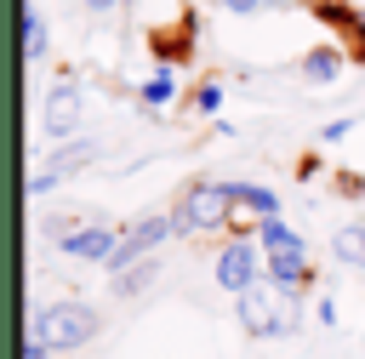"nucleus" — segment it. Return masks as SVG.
Wrapping results in <instances>:
<instances>
[{
  "instance_id": "obj_1",
  "label": "nucleus",
  "mask_w": 365,
  "mask_h": 359,
  "mask_svg": "<svg viewBox=\"0 0 365 359\" xmlns=\"http://www.w3.org/2000/svg\"><path fill=\"white\" fill-rule=\"evenodd\" d=\"M103 331V313L91 302H51L34 313V342H46V353H74Z\"/></svg>"
},
{
  "instance_id": "obj_2",
  "label": "nucleus",
  "mask_w": 365,
  "mask_h": 359,
  "mask_svg": "<svg viewBox=\"0 0 365 359\" xmlns=\"http://www.w3.org/2000/svg\"><path fill=\"white\" fill-rule=\"evenodd\" d=\"M228 222H234L228 188H222V182H211V177L188 182V188H182V199H177V211H171V234H222Z\"/></svg>"
},
{
  "instance_id": "obj_3",
  "label": "nucleus",
  "mask_w": 365,
  "mask_h": 359,
  "mask_svg": "<svg viewBox=\"0 0 365 359\" xmlns=\"http://www.w3.org/2000/svg\"><path fill=\"white\" fill-rule=\"evenodd\" d=\"M234 308H240V331H245V336H257V342L285 336V331L297 325V319H291V308L279 302V291H274V285H262V279H257L251 291H240V296H234Z\"/></svg>"
},
{
  "instance_id": "obj_4",
  "label": "nucleus",
  "mask_w": 365,
  "mask_h": 359,
  "mask_svg": "<svg viewBox=\"0 0 365 359\" xmlns=\"http://www.w3.org/2000/svg\"><path fill=\"white\" fill-rule=\"evenodd\" d=\"M211 279L228 291V296H240V291H251L257 279H262V256H257V245L245 239V234H234V239H222V251L211 256Z\"/></svg>"
},
{
  "instance_id": "obj_5",
  "label": "nucleus",
  "mask_w": 365,
  "mask_h": 359,
  "mask_svg": "<svg viewBox=\"0 0 365 359\" xmlns=\"http://www.w3.org/2000/svg\"><path fill=\"white\" fill-rule=\"evenodd\" d=\"M165 239H171V217H143L137 228H125V234H120V245L108 251V262H103V268H108V274H125L131 262H143V256H148L154 245H165Z\"/></svg>"
},
{
  "instance_id": "obj_6",
  "label": "nucleus",
  "mask_w": 365,
  "mask_h": 359,
  "mask_svg": "<svg viewBox=\"0 0 365 359\" xmlns=\"http://www.w3.org/2000/svg\"><path fill=\"white\" fill-rule=\"evenodd\" d=\"M80 120H86L80 85H51V91H46V108H40V131H46L51 142H68V137L80 131Z\"/></svg>"
},
{
  "instance_id": "obj_7",
  "label": "nucleus",
  "mask_w": 365,
  "mask_h": 359,
  "mask_svg": "<svg viewBox=\"0 0 365 359\" xmlns=\"http://www.w3.org/2000/svg\"><path fill=\"white\" fill-rule=\"evenodd\" d=\"M114 245H120V234H114L108 222H80V228H68V234L57 239V251L74 256V262H108Z\"/></svg>"
},
{
  "instance_id": "obj_8",
  "label": "nucleus",
  "mask_w": 365,
  "mask_h": 359,
  "mask_svg": "<svg viewBox=\"0 0 365 359\" xmlns=\"http://www.w3.org/2000/svg\"><path fill=\"white\" fill-rule=\"evenodd\" d=\"M262 279L279 291V296H297L314 285V268H308V251H268L262 256Z\"/></svg>"
},
{
  "instance_id": "obj_9",
  "label": "nucleus",
  "mask_w": 365,
  "mask_h": 359,
  "mask_svg": "<svg viewBox=\"0 0 365 359\" xmlns=\"http://www.w3.org/2000/svg\"><path fill=\"white\" fill-rule=\"evenodd\" d=\"M222 188H228V205L234 211H251L257 222L262 217H279V194L274 188H257V182H222Z\"/></svg>"
},
{
  "instance_id": "obj_10",
  "label": "nucleus",
  "mask_w": 365,
  "mask_h": 359,
  "mask_svg": "<svg viewBox=\"0 0 365 359\" xmlns=\"http://www.w3.org/2000/svg\"><path fill=\"white\" fill-rule=\"evenodd\" d=\"M331 256H336L342 268H365V222H342V228L331 234Z\"/></svg>"
},
{
  "instance_id": "obj_11",
  "label": "nucleus",
  "mask_w": 365,
  "mask_h": 359,
  "mask_svg": "<svg viewBox=\"0 0 365 359\" xmlns=\"http://www.w3.org/2000/svg\"><path fill=\"white\" fill-rule=\"evenodd\" d=\"M336 74H342V51H336V46H314V51L302 57V80H308V85H331Z\"/></svg>"
},
{
  "instance_id": "obj_12",
  "label": "nucleus",
  "mask_w": 365,
  "mask_h": 359,
  "mask_svg": "<svg viewBox=\"0 0 365 359\" xmlns=\"http://www.w3.org/2000/svg\"><path fill=\"white\" fill-rule=\"evenodd\" d=\"M257 245H262V251H308V245H302V234H297V228H285L279 217H262V222H257Z\"/></svg>"
},
{
  "instance_id": "obj_13",
  "label": "nucleus",
  "mask_w": 365,
  "mask_h": 359,
  "mask_svg": "<svg viewBox=\"0 0 365 359\" xmlns=\"http://www.w3.org/2000/svg\"><path fill=\"white\" fill-rule=\"evenodd\" d=\"M46 46H51V34H46V17L29 6V11H23V57H29V63H40V57H46Z\"/></svg>"
},
{
  "instance_id": "obj_14",
  "label": "nucleus",
  "mask_w": 365,
  "mask_h": 359,
  "mask_svg": "<svg viewBox=\"0 0 365 359\" xmlns=\"http://www.w3.org/2000/svg\"><path fill=\"white\" fill-rule=\"evenodd\" d=\"M154 274H160V268H154L148 256H143V262H131L125 274H114V296H137V291H148V285H154Z\"/></svg>"
},
{
  "instance_id": "obj_15",
  "label": "nucleus",
  "mask_w": 365,
  "mask_h": 359,
  "mask_svg": "<svg viewBox=\"0 0 365 359\" xmlns=\"http://www.w3.org/2000/svg\"><path fill=\"white\" fill-rule=\"evenodd\" d=\"M91 154H97V142H68V148H63V154H57V160H51V165H46V171H51V177H57V182H63V177H68V171H74V165H86V160H91Z\"/></svg>"
},
{
  "instance_id": "obj_16",
  "label": "nucleus",
  "mask_w": 365,
  "mask_h": 359,
  "mask_svg": "<svg viewBox=\"0 0 365 359\" xmlns=\"http://www.w3.org/2000/svg\"><path fill=\"white\" fill-rule=\"evenodd\" d=\"M171 91H177V74H171V68H154V74H148V85H143V103H148V108H160V103H171Z\"/></svg>"
},
{
  "instance_id": "obj_17",
  "label": "nucleus",
  "mask_w": 365,
  "mask_h": 359,
  "mask_svg": "<svg viewBox=\"0 0 365 359\" xmlns=\"http://www.w3.org/2000/svg\"><path fill=\"white\" fill-rule=\"evenodd\" d=\"M217 103H222V85H200V91H194V108H200V114H217Z\"/></svg>"
},
{
  "instance_id": "obj_18",
  "label": "nucleus",
  "mask_w": 365,
  "mask_h": 359,
  "mask_svg": "<svg viewBox=\"0 0 365 359\" xmlns=\"http://www.w3.org/2000/svg\"><path fill=\"white\" fill-rule=\"evenodd\" d=\"M348 131H354V120H331V125H325V131H319V142H342V137H348Z\"/></svg>"
},
{
  "instance_id": "obj_19",
  "label": "nucleus",
  "mask_w": 365,
  "mask_h": 359,
  "mask_svg": "<svg viewBox=\"0 0 365 359\" xmlns=\"http://www.w3.org/2000/svg\"><path fill=\"white\" fill-rule=\"evenodd\" d=\"M51 188H57V177H51V171H34V177H29V194H34V199H40V194H51Z\"/></svg>"
},
{
  "instance_id": "obj_20",
  "label": "nucleus",
  "mask_w": 365,
  "mask_h": 359,
  "mask_svg": "<svg viewBox=\"0 0 365 359\" xmlns=\"http://www.w3.org/2000/svg\"><path fill=\"white\" fill-rule=\"evenodd\" d=\"M222 11H234V17H251V11H262V0H217Z\"/></svg>"
},
{
  "instance_id": "obj_21",
  "label": "nucleus",
  "mask_w": 365,
  "mask_h": 359,
  "mask_svg": "<svg viewBox=\"0 0 365 359\" xmlns=\"http://www.w3.org/2000/svg\"><path fill=\"white\" fill-rule=\"evenodd\" d=\"M23 359H46V342H34V336H29V342H23Z\"/></svg>"
},
{
  "instance_id": "obj_22",
  "label": "nucleus",
  "mask_w": 365,
  "mask_h": 359,
  "mask_svg": "<svg viewBox=\"0 0 365 359\" xmlns=\"http://www.w3.org/2000/svg\"><path fill=\"white\" fill-rule=\"evenodd\" d=\"M86 6H91V11H108V6H120V0H86Z\"/></svg>"
},
{
  "instance_id": "obj_23",
  "label": "nucleus",
  "mask_w": 365,
  "mask_h": 359,
  "mask_svg": "<svg viewBox=\"0 0 365 359\" xmlns=\"http://www.w3.org/2000/svg\"><path fill=\"white\" fill-rule=\"evenodd\" d=\"M262 6H297V0H262Z\"/></svg>"
},
{
  "instance_id": "obj_24",
  "label": "nucleus",
  "mask_w": 365,
  "mask_h": 359,
  "mask_svg": "<svg viewBox=\"0 0 365 359\" xmlns=\"http://www.w3.org/2000/svg\"><path fill=\"white\" fill-rule=\"evenodd\" d=\"M359 194H365V188H359Z\"/></svg>"
}]
</instances>
